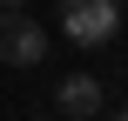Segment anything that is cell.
Returning a JSON list of instances; mask_svg holds the SVG:
<instances>
[{"label": "cell", "mask_w": 128, "mask_h": 121, "mask_svg": "<svg viewBox=\"0 0 128 121\" xmlns=\"http://www.w3.org/2000/svg\"><path fill=\"white\" fill-rule=\"evenodd\" d=\"M115 121H128V108H122V115H115Z\"/></svg>", "instance_id": "cell-5"}, {"label": "cell", "mask_w": 128, "mask_h": 121, "mask_svg": "<svg viewBox=\"0 0 128 121\" xmlns=\"http://www.w3.org/2000/svg\"><path fill=\"white\" fill-rule=\"evenodd\" d=\"M101 94H108V88H101L94 74H68V81L54 88V115L61 121H94L101 115Z\"/></svg>", "instance_id": "cell-3"}, {"label": "cell", "mask_w": 128, "mask_h": 121, "mask_svg": "<svg viewBox=\"0 0 128 121\" xmlns=\"http://www.w3.org/2000/svg\"><path fill=\"white\" fill-rule=\"evenodd\" d=\"M0 61L7 67H40L47 61V34H40V20H27V7H14L0 20Z\"/></svg>", "instance_id": "cell-2"}, {"label": "cell", "mask_w": 128, "mask_h": 121, "mask_svg": "<svg viewBox=\"0 0 128 121\" xmlns=\"http://www.w3.org/2000/svg\"><path fill=\"white\" fill-rule=\"evenodd\" d=\"M0 7H7V13H14V7H27V0H0Z\"/></svg>", "instance_id": "cell-4"}, {"label": "cell", "mask_w": 128, "mask_h": 121, "mask_svg": "<svg viewBox=\"0 0 128 121\" xmlns=\"http://www.w3.org/2000/svg\"><path fill=\"white\" fill-rule=\"evenodd\" d=\"M61 34L74 47H108L122 34V0H61Z\"/></svg>", "instance_id": "cell-1"}]
</instances>
